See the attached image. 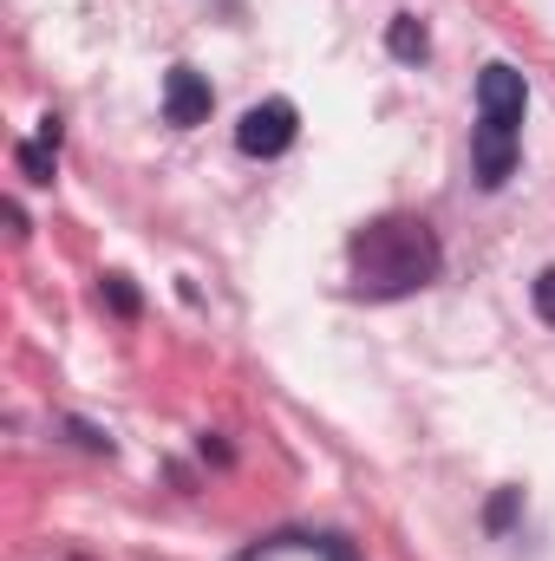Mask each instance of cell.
<instances>
[{"instance_id": "cell-1", "label": "cell", "mask_w": 555, "mask_h": 561, "mask_svg": "<svg viewBox=\"0 0 555 561\" xmlns=\"http://www.w3.org/2000/svg\"><path fill=\"white\" fill-rule=\"evenodd\" d=\"M444 275V242L424 216H373L347 242V294L353 300H412Z\"/></svg>"}, {"instance_id": "cell-2", "label": "cell", "mask_w": 555, "mask_h": 561, "mask_svg": "<svg viewBox=\"0 0 555 561\" xmlns=\"http://www.w3.org/2000/svg\"><path fill=\"white\" fill-rule=\"evenodd\" d=\"M294 138H301V105L294 99H256L242 118H236V150L242 157H287L294 150Z\"/></svg>"}, {"instance_id": "cell-3", "label": "cell", "mask_w": 555, "mask_h": 561, "mask_svg": "<svg viewBox=\"0 0 555 561\" xmlns=\"http://www.w3.org/2000/svg\"><path fill=\"white\" fill-rule=\"evenodd\" d=\"M517 163H523V131L490 125V118H477V125H471V176H477V190H484V196H497V190L517 176Z\"/></svg>"}, {"instance_id": "cell-4", "label": "cell", "mask_w": 555, "mask_h": 561, "mask_svg": "<svg viewBox=\"0 0 555 561\" xmlns=\"http://www.w3.org/2000/svg\"><path fill=\"white\" fill-rule=\"evenodd\" d=\"M523 112H530V79H523V66L490 59V66L477 72V118L523 131Z\"/></svg>"}, {"instance_id": "cell-5", "label": "cell", "mask_w": 555, "mask_h": 561, "mask_svg": "<svg viewBox=\"0 0 555 561\" xmlns=\"http://www.w3.org/2000/svg\"><path fill=\"white\" fill-rule=\"evenodd\" d=\"M209 112H216L209 72L170 66V72H163V125H170V131H196V125H209Z\"/></svg>"}, {"instance_id": "cell-6", "label": "cell", "mask_w": 555, "mask_h": 561, "mask_svg": "<svg viewBox=\"0 0 555 561\" xmlns=\"http://www.w3.org/2000/svg\"><path fill=\"white\" fill-rule=\"evenodd\" d=\"M386 53H393L399 66H424V59H431V33H424L418 13H393V20H386Z\"/></svg>"}, {"instance_id": "cell-7", "label": "cell", "mask_w": 555, "mask_h": 561, "mask_svg": "<svg viewBox=\"0 0 555 561\" xmlns=\"http://www.w3.org/2000/svg\"><path fill=\"white\" fill-rule=\"evenodd\" d=\"M13 170H20L33 190H46V183L59 176V150H53V144H39V138H20V144H13Z\"/></svg>"}, {"instance_id": "cell-8", "label": "cell", "mask_w": 555, "mask_h": 561, "mask_svg": "<svg viewBox=\"0 0 555 561\" xmlns=\"http://www.w3.org/2000/svg\"><path fill=\"white\" fill-rule=\"evenodd\" d=\"M517 523H523V490H517V483H503V490L484 503V536H490V542H503Z\"/></svg>"}, {"instance_id": "cell-9", "label": "cell", "mask_w": 555, "mask_h": 561, "mask_svg": "<svg viewBox=\"0 0 555 561\" xmlns=\"http://www.w3.org/2000/svg\"><path fill=\"white\" fill-rule=\"evenodd\" d=\"M99 300H105V307H112L118 320H138V313H144L138 280H132V275H118V268H112V275H99Z\"/></svg>"}, {"instance_id": "cell-10", "label": "cell", "mask_w": 555, "mask_h": 561, "mask_svg": "<svg viewBox=\"0 0 555 561\" xmlns=\"http://www.w3.org/2000/svg\"><path fill=\"white\" fill-rule=\"evenodd\" d=\"M530 307H536L543 327H555V262L550 268H536V280H530Z\"/></svg>"}, {"instance_id": "cell-11", "label": "cell", "mask_w": 555, "mask_h": 561, "mask_svg": "<svg viewBox=\"0 0 555 561\" xmlns=\"http://www.w3.org/2000/svg\"><path fill=\"white\" fill-rule=\"evenodd\" d=\"M66 431H72V444H86V450H99V457H112V431H99L92 419H66Z\"/></svg>"}, {"instance_id": "cell-12", "label": "cell", "mask_w": 555, "mask_h": 561, "mask_svg": "<svg viewBox=\"0 0 555 561\" xmlns=\"http://www.w3.org/2000/svg\"><path fill=\"white\" fill-rule=\"evenodd\" d=\"M203 457H209V463H229V457H236V450H229V444H223V437H203Z\"/></svg>"}]
</instances>
